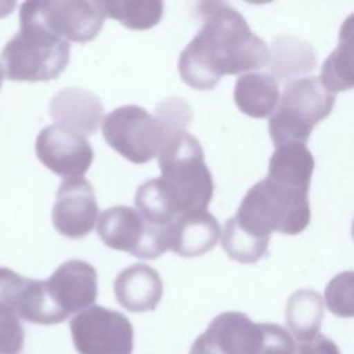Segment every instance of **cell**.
<instances>
[{
  "mask_svg": "<svg viewBox=\"0 0 354 354\" xmlns=\"http://www.w3.org/2000/svg\"><path fill=\"white\" fill-rule=\"evenodd\" d=\"M97 232L111 249L127 252L136 257L153 260L167 250V227L147 223L130 206H113L97 220Z\"/></svg>",
  "mask_w": 354,
  "mask_h": 354,
  "instance_id": "ba28073f",
  "label": "cell"
},
{
  "mask_svg": "<svg viewBox=\"0 0 354 354\" xmlns=\"http://www.w3.org/2000/svg\"><path fill=\"white\" fill-rule=\"evenodd\" d=\"M69 51V41L19 15V30L3 47L0 68L10 80L47 82L66 68Z\"/></svg>",
  "mask_w": 354,
  "mask_h": 354,
  "instance_id": "277c9868",
  "label": "cell"
},
{
  "mask_svg": "<svg viewBox=\"0 0 354 354\" xmlns=\"http://www.w3.org/2000/svg\"><path fill=\"white\" fill-rule=\"evenodd\" d=\"M336 94L324 87L318 77L289 82L268 122L274 145L306 144L311 130L333 109Z\"/></svg>",
  "mask_w": 354,
  "mask_h": 354,
  "instance_id": "5b68a950",
  "label": "cell"
},
{
  "mask_svg": "<svg viewBox=\"0 0 354 354\" xmlns=\"http://www.w3.org/2000/svg\"><path fill=\"white\" fill-rule=\"evenodd\" d=\"M286 324L299 342L308 340L318 333L324 317V303L313 289L296 290L286 303Z\"/></svg>",
  "mask_w": 354,
  "mask_h": 354,
  "instance_id": "ffe728a7",
  "label": "cell"
},
{
  "mask_svg": "<svg viewBox=\"0 0 354 354\" xmlns=\"http://www.w3.org/2000/svg\"><path fill=\"white\" fill-rule=\"evenodd\" d=\"M234 100L241 112L250 118L270 116L279 101L278 82L268 72L241 75L235 83Z\"/></svg>",
  "mask_w": 354,
  "mask_h": 354,
  "instance_id": "e0dca14e",
  "label": "cell"
},
{
  "mask_svg": "<svg viewBox=\"0 0 354 354\" xmlns=\"http://www.w3.org/2000/svg\"><path fill=\"white\" fill-rule=\"evenodd\" d=\"M296 354H340V351L332 340L317 333L314 337L300 342Z\"/></svg>",
  "mask_w": 354,
  "mask_h": 354,
  "instance_id": "f546056e",
  "label": "cell"
},
{
  "mask_svg": "<svg viewBox=\"0 0 354 354\" xmlns=\"http://www.w3.org/2000/svg\"><path fill=\"white\" fill-rule=\"evenodd\" d=\"M51 217L55 230L64 236L77 239L90 234L98 218L91 184L82 177L64 180L57 191Z\"/></svg>",
  "mask_w": 354,
  "mask_h": 354,
  "instance_id": "7c38bea8",
  "label": "cell"
},
{
  "mask_svg": "<svg viewBox=\"0 0 354 354\" xmlns=\"http://www.w3.org/2000/svg\"><path fill=\"white\" fill-rule=\"evenodd\" d=\"M3 72H1V68H0V87H1V83H3Z\"/></svg>",
  "mask_w": 354,
  "mask_h": 354,
  "instance_id": "4dcf8cb0",
  "label": "cell"
},
{
  "mask_svg": "<svg viewBox=\"0 0 354 354\" xmlns=\"http://www.w3.org/2000/svg\"><path fill=\"white\" fill-rule=\"evenodd\" d=\"M15 314L25 321L41 325L59 324L66 319L51 301L44 281L28 278L19 293Z\"/></svg>",
  "mask_w": 354,
  "mask_h": 354,
  "instance_id": "cb8c5ba5",
  "label": "cell"
},
{
  "mask_svg": "<svg viewBox=\"0 0 354 354\" xmlns=\"http://www.w3.org/2000/svg\"><path fill=\"white\" fill-rule=\"evenodd\" d=\"M158 159L162 173L159 178L174 203L178 217L206 210L214 187L199 141L185 131L170 140Z\"/></svg>",
  "mask_w": 354,
  "mask_h": 354,
  "instance_id": "3957f363",
  "label": "cell"
},
{
  "mask_svg": "<svg viewBox=\"0 0 354 354\" xmlns=\"http://www.w3.org/2000/svg\"><path fill=\"white\" fill-rule=\"evenodd\" d=\"M24 346V328L12 310L0 308V354H19Z\"/></svg>",
  "mask_w": 354,
  "mask_h": 354,
  "instance_id": "83f0119b",
  "label": "cell"
},
{
  "mask_svg": "<svg viewBox=\"0 0 354 354\" xmlns=\"http://www.w3.org/2000/svg\"><path fill=\"white\" fill-rule=\"evenodd\" d=\"M328 308L337 317L353 315V272L337 274L329 281L325 290Z\"/></svg>",
  "mask_w": 354,
  "mask_h": 354,
  "instance_id": "484cf974",
  "label": "cell"
},
{
  "mask_svg": "<svg viewBox=\"0 0 354 354\" xmlns=\"http://www.w3.org/2000/svg\"><path fill=\"white\" fill-rule=\"evenodd\" d=\"M261 343L254 354H296V344L292 335L275 324H260Z\"/></svg>",
  "mask_w": 354,
  "mask_h": 354,
  "instance_id": "4316f807",
  "label": "cell"
},
{
  "mask_svg": "<svg viewBox=\"0 0 354 354\" xmlns=\"http://www.w3.org/2000/svg\"><path fill=\"white\" fill-rule=\"evenodd\" d=\"M25 282L26 278L17 272L8 268H0V308L12 310L15 313V306Z\"/></svg>",
  "mask_w": 354,
  "mask_h": 354,
  "instance_id": "f1b7e54d",
  "label": "cell"
},
{
  "mask_svg": "<svg viewBox=\"0 0 354 354\" xmlns=\"http://www.w3.org/2000/svg\"><path fill=\"white\" fill-rule=\"evenodd\" d=\"M102 134L111 148L137 165L152 160L167 142L162 122L138 105L119 106L108 113Z\"/></svg>",
  "mask_w": 354,
  "mask_h": 354,
  "instance_id": "8992f818",
  "label": "cell"
},
{
  "mask_svg": "<svg viewBox=\"0 0 354 354\" xmlns=\"http://www.w3.org/2000/svg\"><path fill=\"white\" fill-rule=\"evenodd\" d=\"M19 15L59 39L77 43L95 39L105 19L100 1L83 0L26 1L21 6Z\"/></svg>",
  "mask_w": 354,
  "mask_h": 354,
  "instance_id": "52a82bcc",
  "label": "cell"
},
{
  "mask_svg": "<svg viewBox=\"0 0 354 354\" xmlns=\"http://www.w3.org/2000/svg\"><path fill=\"white\" fill-rule=\"evenodd\" d=\"M113 292L122 307L133 313L152 311L163 295L159 272L147 264H133L118 274Z\"/></svg>",
  "mask_w": 354,
  "mask_h": 354,
  "instance_id": "2e32d148",
  "label": "cell"
},
{
  "mask_svg": "<svg viewBox=\"0 0 354 354\" xmlns=\"http://www.w3.org/2000/svg\"><path fill=\"white\" fill-rule=\"evenodd\" d=\"M44 285L51 301L65 318L91 307L97 299V271L83 260L62 263Z\"/></svg>",
  "mask_w": 354,
  "mask_h": 354,
  "instance_id": "4fadbf2b",
  "label": "cell"
},
{
  "mask_svg": "<svg viewBox=\"0 0 354 354\" xmlns=\"http://www.w3.org/2000/svg\"><path fill=\"white\" fill-rule=\"evenodd\" d=\"M134 202L136 210L152 225L167 227L178 217L174 203L160 178H152L141 184L136 192Z\"/></svg>",
  "mask_w": 354,
  "mask_h": 354,
  "instance_id": "603a6c76",
  "label": "cell"
},
{
  "mask_svg": "<svg viewBox=\"0 0 354 354\" xmlns=\"http://www.w3.org/2000/svg\"><path fill=\"white\" fill-rule=\"evenodd\" d=\"M261 337L260 324L243 313L227 311L212 319L194 342L189 354H254Z\"/></svg>",
  "mask_w": 354,
  "mask_h": 354,
  "instance_id": "8fae6325",
  "label": "cell"
},
{
  "mask_svg": "<svg viewBox=\"0 0 354 354\" xmlns=\"http://www.w3.org/2000/svg\"><path fill=\"white\" fill-rule=\"evenodd\" d=\"M268 241L243 230L234 216L225 221L221 234V245L227 256L245 264L257 263L267 253Z\"/></svg>",
  "mask_w": 354,
  "mask_h": 354,
  "instance_id": "d4e9b609",
  "label": "cell"
},
{
  "mask_svg": "<svg viewBox=\"0 0 354 354\" xmlns=\"http://www.w3.org/2000/svg\"><path fill=\"white\" fill-rule=\"evenodd\" d=\"M267 65L270 68L268 73L275 79L296 80V76L315 69L317 57L307 41L293 36H279L268 50Z\"/></svg>",
  "mask_w": 354,
  "mask_h": 354,
  "instance_id": "d6986e66",
  "label": "cell"
},
{
  "mask_svg": "<svg viewBox=\"0 0 354 354\" xmlns=\"http://www.w3.org/2000/svg\"><path fill=\"white\" fill-rule=\"evenodd\" d=\"M72 340L79 354H131L134 330L119 311L91 306L69 322Z\"/></svg>",
  "mask_w": 354,
  "mask_h": 354,
  "instance_id": "9c48e42d",
  "label": "cell"
},
{
  "mask_svg": "<svg viewBox=\"0 0 354 354\" xmlns=\"http://www.w3.org/2000/svg\"><path fill=\"white\" fill-rule=\"evenodd\" d=\"M50 115L59 124L76 134L91 136L104 115L100 98L82 87H68L57 93L50 102Z\"/></svg>",
  "mask_w": 354,
  "mask_h": 354,
  "instance_id": "5bb4252c",
  "label": "cell"
},
{
  "mask_svg": "<svg viewBox=\"0 0 354 354\" xmlns=\"http://www.w3.org/2000/svg\"><path fill=\"white\" fill-rule=\"evenodd\" d=\"M313 170L314 158L306 144L288 142L275 147L268 163L267 178L308 191Z\"/></svg>",
  "mask_w": 354,
  "mask_h": 354,
  "instance_id": "ac0fdd59",
  "label": "cell"
},
{
  "mask_svg": "<svg viewBox=\"0 0 354 354\" xmlns=\"http://www.w3.org/2000/svg\"><path fill=\"white\" fill-rule=\"evenodd\" d=\"M216 217L206 210L177 217L167 227V250L183 257H196L212 250L220 236Z\"/></svg>",
  "mask_w": 354,
  "mask_h": 354,
  "instance_id": "9a60e30c",
  "label": "cell"
},
{
  "mask_svg": "<svg viewBox=\"0 0 354 354\" xmlns=\"http://www.w3.org/2000/svg\"><path fill=\"white\" fill-rule=\"evenodd\" d=\"M234 217L243 230L260 238L270 239L274 231L296 235L310 223L308 191L266 177L246 192Z\"/></svg>",
  "mask_w": 354,
  "mask_h": 354,
  "instance_id": "7a4b0ae2",
  "label": "cell"
},
{
  "mask_svg": "<svg viewBox=\"0 0 354 354\" xmlns=\"http://www.w3.org/2000/svg\"><path fill=\"white\" fill-rule=\"evenodd\" d=\"M100 6L105 17L116 19L134 30L153 28L163 14V3L159 0L100 1Z\"/></svg>",
  "mask_w": 354,
  "mask_h": 354,
  "instance_id": "7402d4cb",
  "label": "cell"
},
{
  "mask_svg": "<svg viewBox=\"0 0 354 354\" xmlns=\"http://www.w3.org/2000/svg\"><path fill=\"white\" fill-rule=\"evenodd\" d=\"M202 26L181 51L178 73L195 90H212L225 75L267 65L268 48L245 18L221 1L199 3Z\"/></svg>",
  "mask_w": 354,
  "mask_h": 354,
  "instance_id": "6da1fadb",
  "label": "cell"
},
{
  "mask_svg": "<svg viewBox=\"0 0 354 354\" xmlns=\"http://www.w3.org/2000/svg\"><path fill=\"white\" fill-rule=\"evenodd\" d=\"M353 17H348L340 29L337 47L329 54L321 68L319 82L326 90L337 91L353 87Z\"/></svg>",
  "mask_w": 354,
  "mask_h": 354,
  "instance_id": "44dd1931",
  "label": "cell"
},
{
  "mask_svg": "<svg viewBox=\"0 0 354 354\" xmlns=\"http://www.w3.org/2000/svg\"><path fill=\"white\" fill-rule=\"evenodd\" d=\"M35 148L39 160L65 180L82 177L94 158L93 148L83 136L59 124L44 127L36 138Z\"/></svg>",
  "mask_w": 354,
  "mask_h": 354,
  "instance_id": "30bf717a",
  "label": "cell"
}]
</instances>
